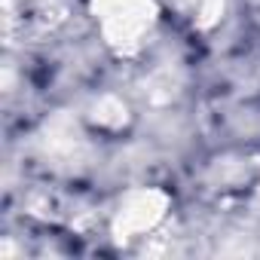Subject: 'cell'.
Returning a JSON list of instances; mask_svg holds the SVG:
<instances>
[{
	"label": "cell",
	"instance_id": "obj_2",
	"mask_svg": "<svg viewBox=\"0 0 260 260\" xmlns=\"http://www.w3.org/2000/svg\"><path fill=\"white\" fill-rule=\"evenodd\" d=\"M169 193L156 190V187H138V190H128L113 217H110V230H113V239L116 242H141V239H150L162 223H166V214H169Z\"/></svg>",
	"mask_w": 260,
	"mask_h": 260
},
{
	"label": "cell",
	"instance_id": "obj_1",
	"mask_svg": "<svg viewBox=\"0 0 260 260\" xmlns=\"http://www.w3.org/2000/svg\"><path fill=\"white\" fill-rule=\"evenodd\" d=\"M89 16L104 40V46L119 55H138L156 25H159V4L156 0H89Z\"/></svg>",
	"mask_w": 260,
	"mask_h": 260
}]
</instances>
